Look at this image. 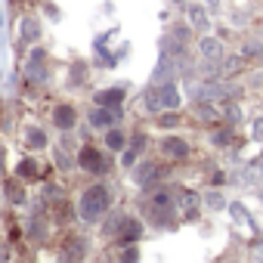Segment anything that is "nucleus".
Instances as JSON below:
<instances>
[{
    "instance_id": "32",
    "label": "nucleus",
    "mask_w": 263,
    "mask_h": 263,
    "mask_svg": "<svg viewBox=\"0 0 263 263\" xmlns=\"http://www.w3.org/2000/svg\"><path fill=\"white\" fill-rule=\"evenodd\" d=\"M223 121H229V124H238V121H241L238 102H229V99H226V105H223Z\"/></svg>"
},
{
    "instance_id": "39",
    "label": "nucleus",
    "mask_w": 263,
    "mask_h": 263,
    "mask_svg": "<svg viewBox=\"0 0 263 263\" xmlns=\"http://www.w3.org/2000/svg\"><path fill=\"white\" fill-rule=\"evenodd\" d=\"M226 180H229V177H226L223 171H214V177H211V183H214V186H223Z\"/></svg>"
},
{
    "instance_id": "40",
    "label": "nucleus",
    "mask_w": 263,
    "mask_h": 263,
    "mask_svg": "<svg viewBox=\"0 0 263 263\" xmlns=\"http://www.w3.org/2000/svg\"><path fill=\"white\" fill-rule=\"evenodd\" d=\"M44 10H47V16H50V19H59V10H56V7H53V4H47V7H44Z\"/></svg>"
},
{
    "instance_id": "14",
    "label": "nucleus",
    "mask_w": 263,
    "mask_h": 263,
    "mask_svg": "<svg viewBox=\"0 0 263 263\" xmlns=\"http://www.w3.org/2000/svg\"><path fill=\"white\" fill-rule=\"evenodd\" d=\"M53 124H56L59 134H71V130L78 127V111H74V105H68V102L56 105V108H53Z\"/></svg>"
},
{
    "instance_id": "23",
    "label": "nucleus",
    "mask_w": 263,
    "mask_h": 263,
    "mask_svg": "<svg viewBox=\"0 0 263 263\" xmlns=\"http://www.w3.org/2000/svg\"><path fill=\"white\" fill-rule=\"evenodd\" d=\"M25 143H28V149H34V152H41V149H47L50 146V137H47V130L44 127H28V134H25Z\"/></svg>"
},
{
    "instance_id": "20",
    "label": "nucleus",
    "mask_w": 263,
    "mask_h": 263,
    "mask_svg": "<svg viewBox=\"0 0 263 263\" xmlns=\"http://www.w3.org/2000/svg\"><path fill=\"white\" fill-rule=\"evenodd\" d=\"M87 78H90V65H87L84 59H74V62H71V68H68V87H71V90H78V87H84V84H87Z\"/></svg>"
},
{
    "instance_id": "29",
    "label": "nucleus",
    "mask_w": 263,
    "mask_h": 263,
    "mask_svg": "<svg viewBox=\"0 0 263 263\" xmlns=\"http://www.w3.org/2000/svg\"><path fill=\"white\" fill-rule=\"evenodd\" d=\"M41 198H44L47 204H59V201H62V186H59V183H44Z\"/></svg>"
},
{
    "instance_id": "13",
    "label": "nucleus",
    "mask_w": 263,
    "mask_h": 263,
    "mask_svg": "<svg viewBox=\"0 0 263 263\" xmlns=\"http://www.w3.org/2000/svg\"><path fill=\"white\" fill-rule=\"evenodd\" d=\"M192 152V146L186 143V137H164L161 140V155L171 161H186Z\"/></svg>"
},
{
    "instance_id": "11",
    "label": "nucleus",
    "mask_w": 263,
    "mask_h": 263,
    "mask_svg": "<svg viewBox=\"0 0 263 263\" xmlns=\"http://www.w3.org/2000/svg\"><path fill=\"white\" fill-rule=\"evenodd\" d=\"M87 254H90V238L87 235H68L62 241L59 260H87Z\"/></svg>"
},
{
    "instance_id": "41",
    "label": "nucleus",
    "mask_w": 263,
    "mask_h": 263,
    "mask_svg": "<svg viewBox=\"0 0 263 263\" xmlns=\"http://www.w3.org/2000/svg\"><path fill=\"white\" fill-rule=\"evenodd\" d=\"M0 260H10V251H7V245H0Z\"/></svg>"
},
{
    "instance_id": "25",
    "label": "nucleus",
    "mask_w": 263,
    "mask_h": 263,
    "mask_svg": "<svg viewBox=\"0 0 263 263\" xmlns=\"http://www.w3.org/2000/svg\"><path fill=\"white\" fill-rule=\"evenodd\" d=\"M186 19H189V25H192L195 31H201V34H204V31H208V25H211V22H208L204 7H186Z\"/></svg>"
},
{
    "instance_id": "10",
    "label": "nucleus",
    "mask_w": 263,
    "mask_h": 263,
    "mask_svg": "<svg viewBox=\"0 0 263 263\" xmlns=\"http://www.w3.org/2000/svg\"><path fill=\"white\" fill-rule=\"evenodd\" d=\"M211 146L214 149H235L238 146V137H235V124H229V121H220L214 130H211ZM238 152V149H235Z\"/></svg>"
},
{
    "instance_id": "19",
    "label": "nucleus",
    "mask_w": 263,
    "mask_h": 263,
    "mask_svg": "<svg viewBox=\"0 0 263 263\" xmlns=\"http://www.w3.org/2000/svg\"><path fill=\"white\" fill-rule=\"evenodd\" d=\"M16 177H19V180H25V183L41 180V177H44V174H41V161H37V158H31V155H28V158H22V161L16 164Z\"/></svg>"
},
{
    "instance_id": "28",
    "label": "nucleus",
    "mask_w": 263,
    "mask_h": 263,
    "mask_svg": "<svg viewBox=\"0 0 263 263\" xmlns=\"http://www.w3.org/2000/svg\"><path fill=\"white\" fill-rule=\"evenodd\" d=\"M25 232H28L31 238H41V241H44V238H47V220L34 214V217L28 220V226H25Z\"/></svg>"
},
{
    "instance_id": "7",
    "label": "nucleus",
    "mask_w": 263,
    "mask_h": 263,
    "mask_svg": "<svg viewBox=\"0 0 263 263\" xmlns=\"http://www.w3.org/2000/svg\"><path fill=\"white\" fill-rule=\"evenodd\" d=\"M134 174V183L140 186V189H152L155 183H161V177H164V167H161V161H155V158H146V161H140V164H134L130 167Z\"/></svg>"
},
{
    "instance_id": "33",
    "label": "nucleus",
    "mask_w": 263,
    "mask_h": 263,
    "mask_svg": "<svg viewBox=\"0 0 263 263\" xmlns=\"http://www.w3.org/2000/svg\"><path fill=\"white\" fill-rule=\"evenodd\" d=\"M140 155H143V152H140L137 146H127V149H124V155H121V164H124V167H134Z\"/></svg>"
},
{
    "instance_id": "35",
    "label": "nucleus",
    "mask_w": 263,
    "mask_h": 263,
    "mask_svg": "<svg viewBox=\"0 0 263 263\" xmlns=\"http://www.w3.org/2000/svg\"><path fill=\"white\" fill-rule=\"evenodd\" d=\"M251 140L263 143V115H257V118H254V124H251Z\"/></svg>"
},
{
    "instance_id": "15",
    "label": "nucleus",
    "mask_w": 263,
    "mask_h": 263,
    "mask_svg": "<svg viewBox=\"0 0 263 263\" xmlns=\"http://www.w3.org/2000/svg\"><path fill=\"white\" fill-rule=\"evenodd\" d=\"M124 96H127V90H124L121 84H115V87H102V90H96V96H93V105L121 108V105H124Z\"/></svg>"
},
{
    "instance_id": "5",
    "label": "nucleus",
    "mask_w": 263,
    "mask_h": 263,
    "mask_svg": "<svg viewBox=\"0 0 263 263\" xmlns=\"http://www.w3.org/2000/svg\"><path fill=\"white\" fill-rule=\"evenodd\" d=\"M78 167H81V171H87V174L105 177V174H108V167H111V161L102 155V149H96V146L84 143V146L78 149Z\"/></svg>"
},
{
    "instance_id": "12",
    "label": "nucleus",
    "mask_w": 263,
    "mask_h": 263,
    "mask_svg": "<svg viewBox=\"0 0 263 263\" xmlns=\"http://www.w3.org/2000/svg\"><path fill=\"white\" fill-rule=\"evenodd\" d=\"M143 232H146L143 220H137V217H124V223H121L115 241H118V245H137V241L143 238Z\"/></svg>"
},
{
    "instance_id": "4",
    "label": "nucleus",
    "mask_w": 263,
    "mask_h": 263,
    "mask_svg": "<svg viewBox=\"0 0 263 263\" xmlns=\"http://www.w3.org/2000/svg\"><path fill=\"white\" fill-rule=\"evenodd\" d=\"M22 74H25V81H28L31 87H44V84L50 81V56H47V50H41V47L34 44V50H31L28 59H25Z\"/></svg>"
},
{
    "instance_id": "43",
    "label": "nucleus",
    "mask_w": 263,
    "mask_h": 263,
    "mask_svg": "<svg viewBox=\"0 0 263 263\" xmlns=\"http://www.w3.org/2000/svg\"><path fill=\"white\" fill-rule=\"evenodd\" d=\"M257 195H260V204H263V183H260V189H257Z\"/></svg>"
},
{
    "instance_id": "21",
    "label": "nucleus",
    "mask_w": 263,
    "mask_h": 263,
    "mask_svg": "<svg viewBox=\"0 0 263 263\" xmlns=\"http://www.w3.org/2000/svg\"><path fill=\"white\" fill-rule=\"evenodd\" d=\"M245 62H248V59H245L241 53H238V56H223V62H220V78H229V81H232L235 74L245 71Z\"/></svg>"
},
{
    "instance_id": "34",
    "label": "nucleus",
    "mask_w": 263,
    "mask_h": 263,
    "mask_svg": "<svg viewBox=\"0 0 263 263\" xmlns=\"http://www.w3.org/2000/svg\"><path fill=\"white\" fill-rule=\"evenodd\" d=\"M118 260H124V263H134V260H140V248H134V245H124V251L118 254Z\"/></svg>"
},
{
    "instance_id": "37",
    "label": "nucleus",
    "mask_w": 263,
    "mask_h": 263,
    "mask_svg": "<svg viewBox=\"0 0 263 263\" xmlns=\"http://www.w3.org/2000/svg\"><path fill=\"white\" fill-rule=\"evenodd\" d=\"M146 143H149V140H146V134H134V140H130V146H137L140 152H146Z\"/></svg>"
},
{
    "instance_id": "18",
    "label": "nucleus",
    "mask_w": 263,
    "mask_h": 263,
    "mask_svg": "<svg viewBox=\"0 0 263 263\" xmlns=\"http://www.w3.org/2000/svg\"><path fill=\"white\" fill-rule=\"evenodd\" d=\"M4 198L13 204V208H19V204H25L28 198H25V180H7L4 177Z\"/></svg>"
},
{
    "instance_id": "42",
    "label": "nucleus",
    "mask_w": 263,
    "mask_h": 263,
    "mask_svg": "<svg viewBox=\"0 0 263 263\" xmlns=\"http://www.w3.org/2000/svg\"><path fill=\"white\" fill-rule=\"evenodd\" d=\"M204 4H208L211 10H220V0H204Z\"/></svg>"
},
{
    "instance_id": "22",
    "label": "nucleus",
    "mask_w": 263,
    "mask_h": 263,
    "mask_svg": "<svg viewBox=\"0 0 263 263\" xmlns=\"http://www.w3.org/2000/svg\"><path fill=\"white\" fill-rule=\"evenodd\" d=\"M229 214H232V220L238 223V226H248L251 232H257V223H254V217H251V211L241 204V201H229V208H226Z\"/></svg>"
},
{
    "instance_id": "24",
    "label": "nucleus",
    "mask_w": 263,
    "mask_h": 263,
    "mask_svg": "<svg viewBox=\"0 0 263 263\" xmlns=\"http://www.w3.org/2000/svg\"><path fill=\"white\" fill-rule=\"evenodd\" d=\"M105 149H111V152H124L127 149V137H124L121 127H108L105 130Z\"/></svg>"
},
{
    "instance_id": "26",
    "label": "nucleus",
    "mask_w": 263,
    "mask_h": 263,
    "mask_svg": "<svg viewBox=\"0 0 263 263\" xmlns=\"http://www.w3.org/2000/svg\"><path fill=\"white\" fill-rule=\"evenodd\" d=\"M201 201H204V208H208L211 214H217V211H226V208H229V201L223 198V192H220V189H208V192L201 195Z\"/></svg>"
},
{
    "instance_id": "8",
    "label": "nucleus",
    "mask_w": 263,
    "mask_h": 263,
    "mask_svg": "<svg viewBox=\"0 0 263 263\" xmlns=\"http://www.w3.org/2000/svg\"><path fill=\"white\" fill-rule=\"evenodd\" d=\"M223 56H226L223 41L214 37V34H201V41H198V59H201V62H214V65H220Z\"/></svg>"
},
{
    "instance_id": "36",
    "label": "nucleus",
    "mask_w": 263,
    "mask_h": 263,
    "mask_svg": "<svg viewBox=\"0 0 263 263\" xmlns=\"http://www.w3.org/2000/svg\"><path fill=\"white\" fill-rule=\"evenodd\" d=\"M248 248H251V260H263V238H260V235H257Z\"/></svg>"
},
{
    "instance_id": "27",
    "label": "nucleus",
    "mask_w": 263,
    "mask_h": 263,
    "mask_svg": "<svg viewBox=\"0 0 263 263\" xmlns=\"http://www.w3.org/2000/svg\"><path fill=\"white\" fill-rule=\"evenodd\" d=\"M121 223H124V214H111V217H102V235H105L108 241H115V235H118Z\"/></svg>"
},
{
    "instance_id": "9",
    "label": "nucleus",
    "mask_w": 263,
    "mask_h": 263,
    "mask_svg": "<svg viewBox=\"0 0 263 263\" xmlns=\"http://www.w3.org/2000/svg\"><path fill=\"white\" fill-rule=\"evenodd\" d=\"M87 124L96 130H108L121 124V108H108V105H93V111L87 115Z\"/></svg>"
},
{
    "instance_id": "3",
    "label": "nucleus",
    "mask_w": 263,
    "mask_h": 263,
    "mask_svg": "<svg viewBox=\"0 0 263 263\" xmlns=\"http://www.w3.org/2000/svg\"><path fill=\"white\" fill-rule=\"evenodd\" d=\"M189 37H192V31H189V25H186V22L171 25V28L164 31V37H161V44H158L161 56H171V59H183V62H186V47H189Z\"/></svg>"
},
{
    "instance_id": "2",
    "label": "nucleus",
    "mask_w": 263,
    "mask_h": 263,
    "mask_svg": "<svg viewBox=\"0 0 263 263\" xmlns=\"http://www.w3.org/2000/svg\"><path fill=\"white\" fill-rule=\"evenodd\" d=\"M180 105H183V96H180V87L174 81L149 84V90L143 93V108L152 111V115H161V111H171V108H180Z\"/></svg>"
},
{
    "instance_id": "17",
    "label": "nucleus",
    "mask_w": 263,
    "mask_h": 263,
    "mask_svg": "<svg viewBox=\"0 0 263 263\" xmlns=\"http://www.w3.org/2000/svg\"><path fill=\"white\" fill-rule=\"evenodd\" d=\"M41 34H44V28H41V19H34V16H25V19L19 22V41H22L25 47H34V44L41 41Z\"/></svg>"
},
{
    "instance_id": "30",
    "label": "nucleus",
    "mask_w": 263,
    "mask_h": 263,
    "mask_svg": "<svg viewBox=\"0 0 263 263\" xmlns=\"http://www.w3.org/2000/svg\"><path fill=\"white\" fill-rule=\"evenodd\" d=\"M180 108H171V111H161L158 115V127L161 130H174V127H180V115H177Z\"/></svg>"
},
{
    "instance_id": "45",
    "label": "nucleus",
    "mask_w": 263,
    "mask_h": 263,
    "mask_svg": "<svg viewBox=\"0 0 263 263\" xmlns=\"http://www.w3.org/2000/svg\"><path fill=\"white\" fill-rule=\"evenodd\" d=\"M260 161H263V155H260Z\"/></svg>"
},
{
    "instance_id": "16",
    "label": "nucleus",
    "mask_w": 263,
    "mask_h": 263,
    "mask_svg": "<svg viewBox=\"0 0 263 263\" xmlns=\"http://www.w3.org/2000/svg\"><path fill=\"white\" fill-rule=\"evenodd\" d=\"M53 161H56V167H59L62 174L74 171V167H78V155H74V146H71L68 140H62V143L53 149Z\"/></svg>"
},
{
    "instance_id": "46",
    "label": "nucleus",
    "mask_w": 263,
    "mask_h": 263,
    "mask_svg": "<svg viewBox=\"0 0 263 263\" xmlns=\"http://www.w3.org/2000/svg\"><path fill=\"white\" fill-rule=\"evenodd\" d=\"M260 62H263V56H260Z\"/></svg>"
},
{
    "instance_id": "1",
    "label": "nucleus",
    "mask_w": 263,
    "mask_h": 263,
    "mask_svg": "<svg viewBox=\"0 0 263 263\" xmlns=\"http://www.w3.org/2000/svg\"><path fill=\"white\" fill-rule=\"evenodd\" d=\"M108 208H111V189L108 186H102V183H96V186H87L84 192H81V198H78V217H81V223H99L105 214H108Z\"/></svg>"
},
{
    "instance_id": "44",
    "label": "nucleus",
    "mask_w": 263,
    "mask_h": 263,
    "mask_svg": "<svg viewBox=\"0 0 263 263\" xmlns=\"http://www.w3.org/2000/svg\"><path fill=\"white\" fill-rule=\"evenodd\" d=\"M171 4H174V7H177V4H183V0H171Z\"/></svg>"
},
{
    "instance_id": "38",
    "label": "nucleus",
    "mask_w": 263,
    "mask_h": 263,
    "mask_svg": "<svg viewBox=\"0 0 263 263\" xmlns=\"http://www.w3.org/2000/svg\"><path fill=\"white\" fill-rule=\"evenodd\" d=\"M4 177H7V149L0 146V180H4Z\"/></svg>"
},
{
    "instance_id": "31",
    "label": "nucleus",
    "mask_w": 263,
    "mask_h": 263,
    "mask_svg": "<svg viewBox=\"0 0 263 263\" xmlns=\"http://www.w3.org/2000/svg\"><path fill=\"white\" fill-rule=\"evenodd\" d=\"M241 56L245 59H260L263 56V44L260 41H245L241 44Z\"/></svg>"
},
{
    "instance_id": "6",
    "label": "nucleus",
    "mask_w": 263,
    "mask_h": 263,
    "mask_svg": "<svg viewBox=\"0 0 263 263\" xmlns=\"http://www.w3.org/2000/svg\"><path fill=\"white\" fill-rule=\"evenodd\" d=\"M174 201H177V214H180V220H186V223H195L198 217H201V195L195 192V189H180V192H174Z\"/></svg>"
}]
</instances>
